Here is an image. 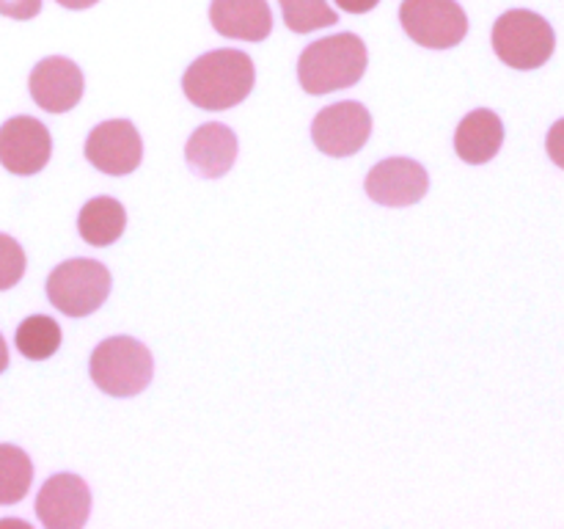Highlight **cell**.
I'll return each mask as SVG.
<instances>
[{
	"instance_id": "obj_1",
	"label": "cell",
	"mask_w": 564,
	"mask_h": 529,
	"mask_svg": "<svg viewBox=\"0 0 564 529\" xmlns=\"http://www.w3.org/2000/svg\"><path fill=\"white\" fill-rule=\"evenodd\" d=\"M257 69L242 50H213L193 61L182 77V91L202 110H229L253 91Z\"/></svg>"
},
{
	"instance_id": "obj_2",
	"label": "cell",
	"mask_w": 564,
	"mask_h": 529,
	"mask_svg": "<svg viewBox=\"0 0 564 529\" xmlns=\"http://www.w3.org/2000/svg\"><path fill=\"white\" fill-rule=\"evenodd\" d=\"M369 64L367 44L356 33H336L312 42L297 58V80L303 91L330 94L356 86Z\"/></svg>"
},
{
	"instance_id": "obj_3",
	"label": "cell",
	"mask_w": 564,
	"mask_h": 529,
	"mask_svg": "<svg viewBox=\"0 0 564 529\" xmlns=\"http://www.w3.org/2000/svg\"><path fill=\"white\" fill-rule=\"evenodd\" d=\"M88 373L105 395L135 397L152 384L154 358L143 342L132 336H110L94 347Z\"/></svg>"
},
{
	"instance_id": "obj_4",
	"label": "cell",
	"mask_w": 564,
	"mask_h": 529,
	"mask_svg": "<svg viewBox=\"0 0 564 529\" xmlns=\"http://www.w3.org/2000/svg\"><path fill=\"white\" fill-rule=\"evenodd\" d=\"M494 50L512 69H540L556 50V33L545 17L529 9H510L496 20Z\"/></svg>"
},
{
	"instance_id": "obj_5",
	"label": "cell",
	"mask_w": 564,
	"mask_h": 529,
	"mask_svg": "<svg viewBox=\"0 0 564 529\" xmlns=\"http://www.w3.org/2000/svg\"><path fill=\"white\" fill-rule=\"evenodd\" d=\"M110 295V270L97 259H66L50 273L47 298L66 317H88Z\"/></svg>"
},
{
	"instance_id": "obj_6",
	"label": "cell",
	"mask_w": 564,
	"mask_h": 529,
	"mask_svg": "<svg viewBox=\"0 0 564 529\" xmlns=\"http://www.w3.org/2000/svg\"><path fill=\"white\" fill-rule=\"evenodd\" d=\"M400 22L413 42L430 50L457 47L468 33V17L457 0H402Z\"/></svg>"
},
{
	"instance_id": "obj_7",
	"label": "cell",
	"mask_w": 564,
	"mask_h": 529,
	"mask_svg": "<svg viewBox=\"0 0 564 529\" xmlns=\"http://www.w3.org/2000/svg\"><path fill=\"white\" fill-rule=\"evenodd\" d=\"M372 136V116L361 102H336L319 110L312 121L314 147L330 158H350L361 152Z\"/></svg>"
},
{
	"instance_id": "obj_8",
	"label": "cell",
	"mask_w": 564,
	"mask_h": 529,
	"mask_svg": "<svg viewBox=\"0 0 564 529\" xmlns=\"http://www.w3.org/2000/svg\"><path fill=\"white\" fill-rule=\"evenodd\" d=\"M53 138L33 116H14L0 127V165L9 174L31 176L50 163Z\"/></svg>"
},
{
	"instance_id": "obj_9",
	"label": "cell",
	"mask_w": 564,
	"mask_h": 529,
	"mask_svg": "<svg viewBox=\"0 0 564 529\" xmlns=\"http://www.w3.org/2000/svg\"><path fill=\"white\" fill-rule=\"evenodd\" d=\"M86 160L102 174H132L143 160V141L135 125L127 119H110L94 127L86 141Z\"/></svg>"
},
{
	"instance_id": "obj_10",
	"label": "cell",
	"mask_w": 564,
	"mask_h": 529,
	"mask_svg": "<svg viewBox=\"0 0 564 529\" xmlns=\"http://www.w3.org/2000/svg\"><path fill=\"white\" fill-rule=\"evenodd\" d=\"M367 196L383 207H411L427 196L430 176L422 163L411 158L380 160L367 174Z\"/></svg>"
},
{
	"instance_id": "obj_11",
	"label": "cell",
	"mask_w": 564,
	"mask_h": 529,
	"mask_svg": "<svg viewBox=\"0 0 564 529\" xmlns=\"http://www.w3.org/2000/svg\"><path fill=\"white\" fill-rule=\"evenodd\" d=\"M36 516L44 527L77 529L91 516V490L77 474H53L36 496Z\"/></svg>"
},
{
	"instance_id": "obj_12",
	"label": "cell",
	"mask_w": 564,
	"mask_h": 529,
	"mask_svg": "<svg viewBox=\"0 0 564 529\" xmlns=\"http://www.w3.org/2000/svg\"><path fill=\"white\" fill-rule=\"evenodd\" d=\"M28 88H31L33 102L42 110L66 114L83 99L86 80H83V72L75 61L64 58V55H50L33 66Z\"/></svg>"
},
{
	"instance_id": "obj_13",
	"label": "cell",
	"mask_w": 564,
	"mask_h": 529,
	"mask_svg": "<svg viewBox=\"0 0 564 529\" xmlns=\"http://www.w3.org/2000/svg\"><path fill=\"white\" fill-rule=\"evenodd\" d=\"M237 152H240V143H237L235 130H229L220 121H209V125H202L187 138L185 160L198 176L218 180V176L229 174Z\"/></svg>"
},
{
	"instance_id": "obj_14",
	"label": "cell",
	"mask_w": 564,
	"mask_h": 529,
	"mask_svg": "<svg viewBox=\"0 0 564 529\" xmlns=\"http://www.w3.org/2000/svg\"><path fill=\"white\" fill-rule=\"evenodd\" d=\"M209 22L226 39L264 42L273 31V11L268 0H213Z\"/></svg>"
},
{
	"instance_id": "obj_15",
	"label": "cell",
	"mask_w": 564,
	"mask_h": 529,
	"mask_svg": "<svg viewBox=\"0 0 564 529\" xmlns=\"http://www.w3.org/2000/svg\"><path fill=\"white\" fill-rule=\"evenodd\" d=\"M501 143H505V125L494 110L477 108L457 125L455 152L463 163H490L501 152Z\"/></svg>"
},
{
	"instance_id": "obj_16",
	"label": "cell",
	"mask_w": 564,
	"mask_h": 529,
	"mask_svg": "<svg viewBox=\"0 0 564 529\" xmlns=\"http://www.w3.org/2000/svg\"><path fill=\"white\" fill-rule=\"evenodd\" d=\"M127 209L113 196H94L77 215V229L88 246L105 248L124 235Z\"/></svg>"
},
{
	"instance_id": "obj_17",
	"label": "cell",
	"mask_w": 564,
	"mask_h": 529,
	"mask_svg": "<svg viewBox=\"0 0 564 529\" xmlns=\"http://www.w3.org/2000/svg\"><path fill=\"white\" fill-rule=\"evenodd\" d=\"M61 339H64L61 325L53 317H47V314H31V317H25L17 325L14 334L17 350L25 358H31V361H44V358L55 356L61 347Z\"/></svg>"
},
{
	"instance_id": "obj_18",
	"label": "cell",
	"mask_w": 564,
	"mask_h": 529,
	"mask_svg": "<svg viewBox=\"0 0 564 529\" xmlns=\"http://www.w3.org/2000/svg\"><path fill=\"white\" fill-rule=\"evenodd\" d=\"M33 483V463L25 450L0 444V505H17L28 496Z\"/></svg>"
},
{
	"instance_id": "obj_19",
	"label": "cell",
	"mask_w": 564,
	"mask_h": 529,
	"mask_svg": "<svg viewBox=\"0 0 564 529\" xmlns=\"http://www.w3.org/2000/svg\"><path fill=\"white\" fill-rule=\"evenodd\" d=\"M284 25L292 33H312L339 22V14L325 0H279Z\"/></svg>"
},
{
	"instance_id": "obj_20",
	"label": "cell",
	"mask_w": 564,
	"mask_h": 529,
	"mask_svg": "<svg viewBox=\"0 0 564 529\" xmlns=\"http://www.w3.org/2000/svg\"><path fill=\"white\" fill-rule=\"evenodd\" d=\"M25 251L20 242L9 235H0V292L20 284V279L25 276Z\"/></svg>"
},
{
	"instance_id": "obj_21",
	"label": "cell",
	"mask_w": 564,
	"mask_h": 529,
	"mask_svg": "<svg viewBox=\"0 0 564 529\" xmlns=\"http://www.w3.org/2000/svg\"><path fill=\"white\" fill-rule=\"evenodd\" d=\"M42 11V0H0V14L9 20H33Z\"/></svg>"
},
{
	"instance_id": "obj_22",
	"label": "cell",
	"mask_w": 564,
	"mask_h": 529,
	"mask_svg": "<svg viewBox=\"0 0 564 529\" xmlns=\"http://www.w3.org/2000/svg\"><path fill=\"white\" fill-rule=\"evenodd\" d=\"M545 149H549V158L554 160L560 169H564V119L556 121L549 130V138H545Z\"/></svg>"
},
{
	"instance_id": "obj_23",
	"label": "cell",
	"mask_w": 564,
	"mask_h": 529,
	"mask_svg": "<svg viewBox=\"0 0 564 529\" xmlns=\"http://www.w3.org/2000/svg\"><path fill=\"white\" fill-rule=\"evenodd\" d=\"M334 3L339 6L341 11H347V14H367V11H372L380 0H334Z\"/></svg>"
},
{
	"instance_id": "obj_24",
	"label": "cell",
	"mask_w": 564,
	"mask_h": 529,
	"mask_svg": "<svg viewBox=\"0 0 564 529\" xmlns=\"http://www.w3.org/2000/svg\"><path fill=\"white\" fill-rule=\"evenodd\" d=\"M58 6H64V9H72V11H83V9H91V6H97L99 0H55Z\"/></svg>"
},
{
	"instance_id": "obj_25",
	"label": "cell",
	"mask_w": 564,
	"mask_h": 529,
	"mask_svg": "<svg viewBox=\"0 0 564 529\" xmlns=\"http://www.w3.org/2000/svg\"><path fill=\"white\" fill-rule=\"evenodd\" d=\"M6 367H9V347H6L3 334H0V373H6Z\"/></svg>"
},
{
	"instance_id": "obj_26",
	"label": "cell",
	"mask_w": 564,
	"mask_h": 529,
	"mask_svg": "<svg viewBox=\"0 0 564 529\" xmlns=\"http://www.w3.org/2000/svg\"><path fill=\"white\" fill-rule=\"evenodd\" d=\"M0 527H28V523L17 521V518H3V521H0Z\"/></svg>"
}]
</instances>
